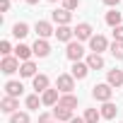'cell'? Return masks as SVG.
Returning a JSON list of instances; mask_svg holds the SVG:
<instances>
[{"instance_id":"obj_1","label":"cell","mask_w":123,"mask_h":123,"mask_svg":"<svg viewBox=\"0 0 123 123\" xmlns=\"http://www.w3.org/2000/svg\"><path fill=\"white\" fill-rule=\"evenodd\" d=\"M111 94H113V89H111V85L109 82H101V85H94L92 87V97L97 99V101H111Z\"/></svg>"},{"instance_id":"obj_2","label":"cell","mask_w":123,"mask_h":123,"mask_svg":"<svg viewBox=\"0 0 123 123\" xmlns=\"http://www.w3.org/2000/svg\"><path fill=\"white\" fill-rule=\"evenodd\" d=\"M55 89H58L60 94H70V92L75 89V77H73V75H58Z\"/></svg>"},{"instance_id":"obj_3","label":"cell","mask_w":123,"mask_h":123,"mask_svg":"<svg viewBox=\"0 0 123 123\" xmlns=\"http://www.w3.org/2000/svg\"><path fill=\"white\" fill-rule=\"evenodd\" d=\"M22 65H19V60H17V55H5L3 58V63H0V70H3L5 75H12V73H17Z\"/></svg>"},{"instance_id":"obj_4","label":"cell","mask_w":123,"mask_h":123,"mask_svg":"<svg viewBox=\"0 0 123 123\" xmlns=\"http://www.w3.org/2000/svg\"><path fill=\"white\" fill-rule=\"evenodd\" d=\"M65 55L73 60V63H77V60L85 55V48H82V43H80V41H70V43H68V48H65Z\"/></svg>"},{"instance_id":"obj_5","label":"cell","mask_w":123,"mask_h":123,"mask_svg":"<svg viewBox=\"0 0 123 123\" xmlns=\"http://www.w3.org/2000/svg\"><path fill=\"white\" fill-rule=\"evenodd\" d=\"M89 48H92V53H99V55H101V51L109 48V41H106L101 34H97V36L89 39Z\"/></svg>"},{"instance_id":"obj_6","label":"cell","mask_w":123,"mask_h":123,"mask_svg":"<svg viewBox=\"0 0 123 123\" xmlns=\"http://www.w3.org/2000/svg\"><path fill=\"white\" fill-rule=\"evenodd\" d=\"M51 17H53V22H58V27H65V24L73 19L70 10H65V7H60V10H53V12H51Z\"/></svg>"},{"instance_id":"obj_7","label":"cell","mask_w":123,"mask_h":123,"mask_svg":"<svg viewBox=\"0 0 123 123\" xmlns=\"http://www.w3.org/2000/svg\"><path fill=\"white\" fill-rule=\"evenodd\" d=\"M53 116H55L58 123H63V121H73V118H75V116H73V109H65V106H60V104H55Z\"/></svg>"},{"instance_id":"obj_8","label":"cell","mask_w":123,"mask_h":123,"mask_svg":"<svg viewBox=\"0 0 123 123\" xmlns=\"http://www.w3.org/2000/svg\"><path fill=\"white\" fill-rule=\"evenodd\" d=\"M34 31L39 34V39H48L51 34H55V29L51 27V22H43V19H41V22H36V27H34Z\"/></svg>"},{"instance_id":"obj_9","label":"cell","mask_w":123,"mask_h":123,"mask_svg":"<svg viewBox=\"0 0 123 123\" xmlns=\"http://www.w3.org/2000/svg\"><path fill=\"white\" fill-rule=\"evenodd\" d=\"M75 36H77V41H89L94 34H92V27H89L87 22H82V24L75 27Z\"/></svg>"},{"instance_id":"obj_10","label":"cell","mask_w":123,"mask_h":123,"mask_svg":"<svg viewBox=\"0 0 123 123\" xmlns=\"http://www.w3.org/2000/svg\"><path fill=\"white\" fill-rule=\"evenodd\" d=\"M0 109H3L5 113H10V116H12V113H17V109H19V101H17L15 97H5L3 101H0Z\"/></svg>"},{"instance_id":"obj_11","label":"cell","mask_w":123,"mask_h":123,"mask_svg":"<svg viewBox=\"0 0 123 123\" xmlns=\"http://www.w3.org/2000/svg\"><path fill=\"white\" fill-rule=\"evenodd\" d=\"M31 48H34V55H39V58H46V55L51 53V46H48L46 39H36V43H34Z\"/></svg>"},{"instance_id":"obj_12","label":"cell","mask_w":123,"mask_h":123,"mask_svg":"<svg viewBox=\"0 0 123 123\" xmlns=\"http://www.w3.org/2000/svg\"><path fill=\"white\" fill-rule=\"evenodd\" d=\"M24 92V87H22V82H15V80H10V82H5V97H19Z\"/></svg>"},{"instance_id":"obj_13","label":"cell","mask_w":123,"mask_h":123,"mask_svg":"<svg viewBox=\"0 0 123 123\" xmlns=\"http://www.w3.org/2000/svg\"><path fill=\"white\" fill-rule=\"evenodd\" d=\"M87 73H89V65H87V63H80V60L73 63V73H70V75H73L75 80H85Z\"/></svg>"},{"instance_id":"obj_14","label":"cell","mask_w":123,"mask_h":123,"mask_svg":"<svg viewBox=\"0 0 123 123\" xmlns=\"http://www.w3.org/2000/svg\"><path fill=\"white\" fill-rule=\"evenodd\" d=\"M41 101H43L46 106H55V104L60 101V97H58V89H46V92L41 94Z\"/></svg>"},{"instance_id":"obj_15","label":"cell","mask_w":123,"mask_h":123,"mask_svg":"<svg viewBox=\"0 0 123 123\" xmlns=\"http://www.w3.org/2000/svg\"><path fill=\"white\" fill-rule=\"evenodd\" d=\"M73 36H75V29H70L68 24L55 29V39H58V41H68V43H70V39H73Z\"/></svg>"},{"instance_id":"obj_16","label":"cell","mask_w":123,"mask_h":123,"mask_svg":"<svg viewBox=\"0 0 123 123\" xmlns=\"http://www.w3.org/2000/svg\"><path fill=\"white\" fill-rule=\"evenodd\" d=\"M106 82H109L111 87H121V85H123V70H109Z\"/></svg>"},{"instance_id":"obj_17","label":"cell","mask_w":123,"mask_h":123,"mask_svg":"<svg viewBox=\"0 0 123 123\" xmlns=\"http://www.w3.org/2000/svg\"><path fill=\"white\" fill-rule=\"evenodd\" d=\"M31 53H34V48H29V46H24V43H19V46L15 48V55H17V60H22V63H27Z\"/></svg>"},{"instance_id":"obj_18","label":"cell","mask_w":123,"mask_h":123,"mask_svg":"<svg viewBox=\"0 0 123 123\" xmlns=\"http://www.w3.org/2000/svg\"><path fill=\"white\" fill-rule=\"evenodd\" d=\"M19 75L22 77H36V65L31 63V60H27V63H22V68H19Z\"/></svg>"},{"instance_id":"obj_19","label":"cell","mask_w":123,"mask_h":123,"mask_svg":"<svg viewBox=\"0 0 123 123\" xmlns=\"http://www.w3.org/2000/svg\"><path fill=\"white\" fill-rule=\"evenodd\" d=\"M87 65H89V70H101V68H104V58H101L99 53H92V55L87 58Z\"/></svg>"},{"instance_id":"obj_20","label":"cell","mask_w":123,"mask_h":123,"mask_svg":"<svg viewBox=\"0 0 123 123\" xmlns=\"http://www.w3.org/2000/svg\"><path fill=\"white\" fill-rule=\"evenodd\" d=\"M34 89L43 94V92L48 89V77H46V75H36V77H34Z\"/></svg>"},{"instance_id":"obj_21","label":"cell","mask_w":123,"mask_h":123,"mask_svg":"<svg viewBox=\"0 0 123 123\" xmlns=\"http://www.w3.org/2000/svg\"><path fill=\"white\" fill-rule=\"evenodd\" d=\"M106 24L109 27H121V12H116V10H111V12H106Z\"/></svg>"},{"instance_id":"obj_22","label":"cell","mask_w":123,"mask_h":123,"mask_svg":"<svg viewBox=\"0 0 123 123\" xmlns=\"http://www.w3.org/2000/svg\"><path fill=\"white\" fill-rule=\"evenodd\" d=\"M12 34H15L17 39H24V36L29 34V24H24V22H17V24L12 27Z\"/></svg>"},{"instance_id":"obj_23","label":"cell","mask_w":123,"mask_h":123,"mask_svg":"<svg viewBox=\"0 0 123 123\" xmlns=\"http://www.w3.org/2000/svg\"><path fill=\"white\" fill-rule=\"evenodd\" d=\"M58 104L65 106V109H75V106H77V97H73V94H63Z\"/></svg>"},{"instance_id":"obj_24","label":"cell","mask_w":123,"mask_h":123,"mask_svg":"<svg viewBox=\"0 0 123 123\" xmlns=\"http://www.w3.org/2000/svg\"><path fill=\"white\" fill-rule=\"evenodd\" d=\"M116 111H118V109H116V104L106 101V104L101 106V118H113V116H116Z\"/></svg>"},{"instance_id":"obj_25","label":"cell","mask_w":123,"mask_h":123,"mask_svg":"<svg viewBox=\"0 0 123 123\" xmlns=\"http://www.w3.org/2000/svg\"><path fill=\"white\" fill-rule=\"evenodd\" d=\"M99 118H101V111H97V109L85 111V123H99Z\"/></svg>"},{"instance_id":"obj_26","label":"cell","mask_w":123,"mask_h":123,"mask_svg":"<svg viewBox=\"0 0 123 123\" xmlns=\"http://www.w3.org/2000/svg\"><path fill=\"white\" fill-rule=\"evenodd\" d=\"M111 55H113L116 60H123V43H121V41H113V43H111Z\"/></svg>"},{"instance_id":"obj_27","label":"cell","mask_w":123,"mask_h":123,"mask_svg":"<svg viewBox=\"0 0 123 123\" xmlns=\"http://www.w3.org/2000/svg\"><path fill=\"white\" fill-rule=\"evenodd\" d=\"M10 123H29V113L17 111V113H12V116H10Z\"/></svg>"},{"instance_id":"obj_28","label":"cell","mask_w":123,"mask_h":123,"mask_svg":"<svg viewBox=\"0 0 123 123\" xmlns=\"http://www.w3.org/2000/svg\"><path fill=\"white\" fill-rule=\"evenodd\" d=\"M39 104H43V101L39 99V94H31V97H27V109H39Z\"/></svg>"},{"instance_id":"obj_29","label":"cell","mask_w":123,"mask_h":123,"mask_svg":"<svg viewBox=\"0 0 123 123\" xmlns=\"http://www.w3.org/2000/svg\"><path fill=\"white\" fill-rule=\"evenodd\" d=\"M63 7L73 12V10H77V7H80V0H63Z\"/></svg>"},{"instance_id":"obj_30","label":"cell","mask_w":123,"mask_h":123,"mask_svg":"<svg viewBox=\"0 0 123 123\" xmlns=\"http://www.w3.org/2000/svg\"><path fill=\"white\" fill-rule=\"evenodd\" d=\"M113 41H121V43H123V24L113 29Z\"/></svg>"},{"instance_id":"obj_31","label":"cell","mask_w":123,"mask_h":123,"mask_svg":"<svg viewBox=\"0 0 123 123\" xmlns=\"http://www.w3.org/2000/svg\"><path fill=\"white\" fill-rule=\"evenodd\" d=\"M10 51H12L10 41H3V43H0V53H3V55H10Z\"/></svg>"},{"instance_id":"obj_32","label":"cell","mask_w":123,"mask_h":123,"mask_svg":"<svg viewBox=\"0 0 123 123\" xmlns=\"http://www.w3.org/2000/svg\"><path fill=\"white\" fill-rule=\"evenodd\" d=\"M53 118H55L53 113H41L39 116V123H53Z\"/></svg>"},{"instance_id":"obj_33","label":"cell","mask_w":123,"mask_h":123,"mask_svg":"<svg viewBox=\"0 0 123 123\" xmlns=\"http://www.w3.org/2000/svg\"><path fill=\"white\" fill-rule=\"evenodd\" d=\"M0 10L7 12V10H10V0H0Z\"/></svg>"},{"instance_id":"obj_34","label":"cell","mask_w":123,"mask_h":123,"mask_svg":"<svg viewBox=\"0 0 123 123\" xmlns=\"http://www.w3.org/2000/svg\"><path fill=\"white\" fill-rule=\"evenodd\" d=\"M104 3H106V5H109V7H116V5H118V3H121V0H104Z\"/></svg>"},{"instance_id":"obj_35","label":"cell","mask_w":123,"mask_h":123,"mask_svg":"<svg viewBox=\"0 0 123 123\" xmlns=\"http://www.w3.org/2000/svg\"><path fill=\"white\" fill-rule=\"evenodd\" d=\"M70 123H85V118H73Z\"/></svg>"},{"instance_id":"obj_36","label":"cell","mask_w":123,"mask_h":123,"mask_svg":"<svg viewBox=\"0 0 123 123\" xmlns=\"http://www.w3.org/2000/svg\"><path fill=\"white\" fill-rule=\"evenodd\" d=\"M27 3H29V5H36V3H39V0H27Z\"/></svg>"},{"instance_id":"obj_37","label":"cell","mask_w":123,"mask_h":123,"mask_svg":"<svg viewBox=\"0 0 123 123\" xmlns=\"http://www.w3.org/2000/svg\"><path fill=\"white\" fill-rule=\"evenodd\" d=\"M48 3H55V0H48Z\"/></svg>"}]
</instances>
